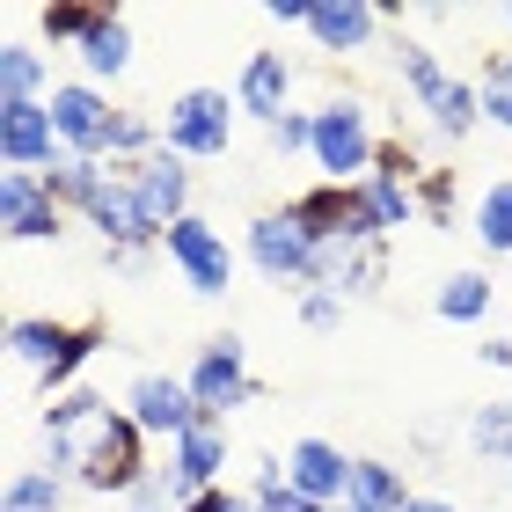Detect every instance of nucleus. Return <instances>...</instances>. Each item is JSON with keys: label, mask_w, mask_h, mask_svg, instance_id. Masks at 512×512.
Instances as JSON below:
<instances>
[{"label": "nucleus", "mask_w": 512, "mask_h": 512, "mask_svg": "<svg viewBox=\"0 0 512 512\" xmlns=\"http://www.w3.org/2000/svg\"><path fill=\"white\" fill-rule=\"evenodd\" d=\"M476 96H483V125L512 132V52H491V59H483Z\"/></svg>", "instance_id": "473e14b6"}, {"label": "nucleus", "mask_w": 512, "mask_h": 512, "mask_svg": "<svg viewBox=\"0 0 512 512\" xmlns=\"http://www.w3.org/2000/svg\"><path fill=\"white\" fill-rule=\"evenodd\" d=\"M0 161L15 176H52L74 161L59 125H52V103H0Z\"/></svg>", "instance_id": "9d476101"}, {"label": "nucleus", "mask_w": 512, "mask_h": 512, "mask_svg": "<svg viewBox=\"0 0 512 512\" xmlns=\"http://www.w3.org/2000/svg\"><path fill=\"white\" fill-rule=\"evenodd\" d=\"M366 191V205H374V220H381V235H403V227H417L425 213H417V183L410 176H388V169H374L359 183Z\"/></svg>", "instance_id": "393cba45"}, {"label": "nucleus", "mask_w": 512, "mask_h": 512, "mask_svg": "<svg viewBox=\"0 0 512 512\" xmlns=\"http://www.w3.org/2000/svg\"><path fill=\"white\" fill-rule=\"evenodd\" d=\"M410 512H461V505H447V498H410Z\"/></svg>", "instance_id": "ea45409f"}, {"label": "nucleus", "mask_w": 512, "mask_h": 512, "mask_svg": "<svg viewBox=\"0 0 512 512\" xmlns=\"http://www.w3.org/2000/svg\"><path fill=\"white\" fill-rule=\"evenodd\" d=\"M264 15L278 22V30H308V15H315V0H264Z\"/></svg>", "instance_id": "4c0bfd02"}, {"label": "nucleus", "mask_w": 512, "mask_h": 512, "mask_svg": "<svg viewBox=\"0 0 512 512\" xmlns=\"http://www.w3.org/2000/svg\"><path fill=\"white\" fill-rule=\"evenodd\" d=\"M344 308H352V300H337V293H322V286H308V293H300V330H315V337H330L337 330V322H344Z\"/></svg>", "instance_id": "c9c22d12"}, {"label": "nucleus", "mask_w": 512, "mask_h": 512, "mask_svg": "<svg viewBox=\"0 0 512 512\" xmlns=\"http://www.w3.org/2000/svg\"><path fill=\"white\" fill-rule=\"evenodd\" d=\"M476 242L491 256H512V176L483 183V198H476Z\"/></svg>", "instance_id": "c85d7f7f"}, {"label": "nucleus", "mask_w": 512, "mask_h": 512, "mask_svg": "<svg viewBox=\"0 0 512 512\" xmlns=\"http://www.w3.org/2000/svg\"><path fill=\"white\" fill-rule=\"evenodd\" d=\"M264 147H271V161H308L315 154V110H286V118L264 132Z\"/></svg>", "instance_id": "72a5a7b5"}, {"label": "nucleus", "mask_w": 512, "mask_h": 512, "mask_svg": "<svg viewBox=\"0 0 512 512\" xmlns=\"http://www.w3.org/2000/svg\"><path fill=\"white\" fill-rule=\"evenodd\" d=\"M286 213L315 235V249H330V242H388L359 183H308L300 198H286Z\"/></svg>", "instance_id": "423d86ee"}, {"label": "nucleus", "mask_w": 512, "mask_h": 512, "mask_svg": "<svg viewBox=\"0 0 512 512\" xmlns=\"http://www.w3.org/2000/svg\"><path fill=\"white\" fill-rule=\"evenodd\" d=\"M66 491L74 483L52 476V469H15L8 491H0V512H66Z\"/></svg>", "instance_id": "cd10ccee"}, {"label": "nucleus", "mask_w": 512, "mask_h": 512, "mask_svg": "<svg viewBox=\"0 0 512 512\" xmlns=\"http://www.w3.org/2000/svg\"><path fill=\"white\" fill-rule=\"evenodd\" d=\"M183 381H191L198 410H205V417H220V425H227V417H235L242 403H256V374H249V344H242V330L205 337Z\"/></svg>", "instance_id": "39448f33"}, {"label": "nucleus", "mask_w": 512, "mask_h": 512, "mask_svg": "<svg viewBox=\"0 0 512 512\" xmlns=\"http://www.w3.org/2000/svg\"><path fill=\"white\" fill-rule=\"evenodd\" d=\"M118 410L154 439V447H176V439L205 417L183 374H132V388H125V403H118Z\"/></svg>", "instance_id": "1a4fd4ad"}, {"label": "nucleus", "mask_w": 512, "mask_h": 512, "mask_svg": "<svg viewBox=\"0 0 512 512\" xmlns=\"http://www.w3.org/2000/svg\"><path fill=\"white\" fill-rule=\"evenodd\" d=\"M388 278V242H330L315 256V286L337 300H374Z\"/></svg>", "instance_id": "4468645a"}, {"label": "nucleus", "mask_w": 512, "mask_h": 512, "mask_svg": "<svg viewBox=\"0 0 512 512\" xmlns=\"http://www.w3.org/2000/svg\"><path fill=\"white\" fill-rule=\"evenodd\" d=\"M352 469H359V454H344L337 447V439H293V447H286V483H293V491L300 498H315V505H344V498H352Z\"/></svg>", "instance_id": "f8f14e48"}, {"label": "nucleus", "mask_w": 512, "mask_h": 512, "mask_svg": "<svg viewBox=\"0 0 512 512\" xmlns=\"http://www.w3.org/2000/svg\"><path fill=\"white\" fill-rule=\"evenodd\" d=\"M242 132V103L235 88H183L169 96V118H161V147L183 161H227Z\"/></svg>", "instance_id": "f03ea898"}, {"label": "nucleus", "mask_w": 512, "mask_h": 512, "mask_svg": "<svg viewBox=\"0 0 512 512\" xmlns=\"http://www.w3.org/2000/svg\"><path fill=\"white\" fill-rule=\"evenodd\" d=\"M161 256H169V271L191 286L198 300H220L227 286H235V264H242V249L220 235L205 213H191V220H176L169 235H161Z\"/></svg>", "instance_id": "20e7f679"}, {"label": "nucleus", "mask_w": 512, "mask_h": 512, "mask_svg": "<svg viewBox=\"0 0 512 512\" xmlns=\"http://www.w3.org/2000/svg\"><path fill=\"white\" fill-rule=\"evenodd\" d=\"M0 220H8V242H59L66 235V205L52 198V183L44 176H0Z\"/></svg>", "instance_id": "ddd939ff"}, {"label": "nucleus", "mask_w": 512, "mask_h": 512, "mask_svg": "<svg viewBox=\"0 0 512 512\" xmlns=\"http://www.w3.org/2000/svg\"><path fill=\"white\" fill-rule=\"evenodd\" d=\"M417 213H425V227H439V235L454 227V169H425L417 176Z\"/></svg>", "instance_id": "f704fd0d"}, {"label": "nucleus", "mask_w": 512, "mask_h": 512, "mask_svg": "<svg viewBox=\"0 0 512 512\" xmlns=\"http://www.w3.org/2000/svg\"><path fill=\"white\" fill-rule=\"evenodd\" d=\"M469 447L512 476V403H483V410L469 417Z\"/></svg>", "instance_id": "2f4dec72"}, {"label": "nucleus", "mask_w": 512, "mask_h": 512, "mask_svg": "<svg viewBox=\"0 0 512 512\" xmlns=\"http://www.w3.org/2000/svg\"><path fill=\"white\" fill-rule=\"evenodd\" d=\"M52 447H74V461H81V469H74V491H88V498H118V505H125L139 483H147V469H154V454H147L154 439L139 432L125 410H103L81 439H52Z\"/></svg>", "instance_id": "f257e3e1"}, {"label": "nucleus", "mask_w": 512, "mask_h": 512, "mask_svg": "<svg viewBox=\"0 0 512 512\" xmlns=\"http://www.w3.org/2000/svg\"><path fill=\"white\" fill-rule=\"evenodd\" d=\"M110 410V395H96V388H66V395H52V403H44V447H52V439H81L88 425H96V417Z\"/></svg>", "instance_id": "bb28decb"}, {"label": "nucleus", "mask_w": 512, "mask_h": 512, "mask_svg": "<svg viewBox=\"0 0 512 512\" xmlns=\"http://www.w3.org/2000/svg\"><path fill=\"white\" fill-rule=\"evenodd\" d=\"M425 125L447 139V147H461V139L483 125V96H476V81H447V88H439V103L425 110Z\"/></svg>", "instance_id": "a878e982"}, {"label": "nucleus", "mask_w": 512, "mask_h": 512, "mask_svg": "<svg viewBox=\"0 0 512 512\" xmlns=\"http://www.w3.org/2000/svg\"><path fill=\"white\" fill-rule=\"evenodd\" d=\"M337 512H410V483L395 461H374V454H359V469H352V498H344Z\"/></svg>", "instance_id": "b1692460"}, {"label": "nucleus", "mask_w": 512, "mask_h": 512, "mask_svg": "<svg viewBox=\"0 0 512 512\" xmlns=\"http://www.w3.org/2000/svg\"><path fill=\"white\" fill-rule=\"evenodd\" d=\"M242 256L256 271L271 278V286H293V293H308L315 286V235L300 227L293 213H256L249 220V235H242Z\"/></svg>", "instance_id": "0eeeda50"}, {"label": "nucleus", "mask_w": 512, "mask_h": 512, "mask_svg": "<svg viewBox=\"0 0 512 512\" xmlns=\"http://www.w3.org/2000/svg\"><path fill=\"white\" fill-rule=\"evenodd\" d=\"M125 183H132V198H139V213L154 220V235H169L176 220H191L198 213V176H191V161L183 154H169L161 147L154 161H139V169H125Z\"/></svg>", "instance_id": "9b49d317"}, {"label": "nucleus", "mask_w": 512, "mask_h": 512, "mask_svg": "<svg viewBox=\"0 0 512 512\" xmlns=\"http://www.w3.org/2000/svg\"><path fill=\"white\" fill-rule=\"evenodd\" d=\"M52 59H44V44L30 37H8L0 44V103H52Z\"/></svg>", "instance_id": "412c9836"}, {"label": "nucleus", "mask_w": 512, "mask_h": 512, "mask_svg": "<svg viewBox=\"0 0 512 512\" xmlns=\"http://www.w3.org/2000/svg\"><path fill=\"white\" fill-rule=\"evenodd\" d=\"M381 22L395 30V81L410 88V103H417V110H432V103H439V88H447L454 74L439 66V52H432V44L403 37V8H381Z\"/></svg>", "instance_id": "6ab92c4d"}, {"label": "nucleus", "mask_w": 512, "mask_h": 512, "mask_svg": "<svg viewBox=\"0 0 512 512\" xmlns=\"http://www.w3.org/2000/svg\"><path fill=\"white\" fill-rule=\"evenodd\" d=\"M491 300H498L491 271H483V264H469V271H447V278H439L432 315H439V322H461V330H469V322H483V315H491Z\"/></svg>", "instance_id": "5701e85b"}, {"label": "nucleus", "mask_w": 512, "mask_h": 512, "mask_svg": "<svg viewBox=\"0 0 512 512\" xmlns=\"http://www.w3.org/2000/svg\"><path fill=\"white\" fill-rule=\"evenodd\" d=\"M227 461H235V447H227V425H220V417H198V425L169 447V469L191 483V491H220V483H227Z\"/></svg>", "instance_id": "a211bd4d"}, {"label": "nucleus", "mask_w": 512, "mask_h": 512, "mask_svg": "<svg viewBox=\"0 0 512 512\" xmlns=\"http://www.w3.org/2000/svg\"><path fill=\"white\" fill-rule=\"evenodd\" d=\"M235 103H242L249 125L271 132V125L293 110V59H286V52H249L242 74H235Z\"/></svg>", "instance_id": "2eb2a0df"}, {"label": "nucleus", "mask_w": 512, "mask_h": 512, "mask_svg": "<svg viewBox=\"0 0 512 512\" xmlns=\"http://www.w3.org/2000/svg\"><path fill=\"white\" fill-rule=\"evenodd\" d=\"M52 125L74 161H110V132H118V103L96 81H59L52 88Z\"/></svg>", "instance_id": "6e6552de"}, {"label": "nucleus", "mask_w": 512, "mask_h": 512, "mask_svg": "<svg viewBox=\"0 0 512 512\" xmlns=\"http://www.w3.org/2000/svg\"><path fill=\"white\" fill-rule=\"evenodd\" d=\"M88 30H96V8H74V0H59V8H37V37H44V52H81Z\"/></svg>", "instance_id": "7c9ffc66"}, {"label": "nucleus", "mask_w": 512, "mask_h": 512, "mask_svg": "<svg viewBox=\"0 0 512 512\" xmlns=\"http://www.w3.org/2000/svg\"><path fill=\"white\" fill-rule=\"evenodd\" d=\"M388 30L374 0H315V15H308V37H315V52H330V59H352L366 52Z\"/></svg>", "instance_id": "f3484780"}, {"label": "nucleus", "mask_w": 512, "mask_h": 512, "mask_svg": "<svg viewBox=\"0 0 512 512\" xmlns=\"http://www.w3.org/2000/svg\"><path fill=\"white\" fill-rule=\"evenodd\" d=\"M74 59H81V81H96V88L125 81V66H132V22L118 8H96V30H88V44Z\"/></svg>", "instance_id": "aec40b11"}, {"label": "nucleus", "mask_w": 512, "mask_h": 512, "mask_svg": "<svg viewBox=\"0 0 512 512\" xmlns=\"http://www.w3.org/2000/svg\"><path fill=\"white\" fill-rule=\"evenodd\" d=\"M81 322H52V315H15L8 322V359L30 366V374H52V366L66 359V344H74Z\"/></svg>", "instance_id": "4be33fe9"}, {"label": "nucleus", "mask_w": 512, "mask_h": 512, "mask_svg": "<svg viewBox=\"0 0 512 512\" xmlns=\"http://www.w3.org/2000/svg\"><path fill=\"white\" fill-rule=\"evenodd\" d=\"M483 366H498V374H512V337H491V344H483Z\"/></svg>", "instance_id": "58836bf2"}, {"label": "nucleus", "mask_w": 512, "mask_h": 512, "mask_svg": "<svg viewBox=\"0 0 512 512\" xmlns=\"http://www.w3.org/2000/svg\"><path fill=\"white\" fill-rule=\"evenodd\" d=\"M154 256H161V249H103V271H110V278H139Z\"/></svg>", "instance_id": "e433bc0d"}, {"label": "nucleus", "mask_w": 512, "mask_h": 512, "mask_svg": "<svg viewBox=\"0 0 512 512\" xmlns=\"http://www.w3.org/2000/svg\"><path fill=\"white\" fill-rule=\"evenodd\" d=\"M315 169L322 183H366L374 176V161H381V125H374V110H366L359 96H330L315 110Z\"/></svg>", "instance_id": "7ed1b4c3"}, {"label": "nucleus", "mask_w": 512, "mask_h": 512, "mask_svg": "<svg viewBox=\"0 0 512 512\" xmlns=\"http://www.w3.org/2000/svg\"><path fill=\"white\" fill-rule=\"evenodd\" d=\"M44 183H52V198L66 205V213H88V205H96V191H103V183H110V161H66V169H52V176H44Z\"/></svg>", "instance_id": "c756f323"}, {"label": "nucleus", "mask_w": 512, "mask_h": 512, "mask_svg": "<svg viewBox=\"0 0 512 512\" xmlns=\"http://www.w3.org/2000/svg\"><path fill=\"white\" fill-rule=\"evenodd\" d=\"M505 30H512V8H505Z\"/></svg>", "instance_id": "a19ab883"}, {"label": "nucleus", "mask_w": 512, "mask_h": 512, "mask_svg": "<svg viewBox=\"0 0 512 512\" xmlns=\"http://www.w3.org/2000/svg\"><path fill=\"white\" fill-rule=\"evenodd\" d=\"M81 227H96L103 249H161V235H154V220L139 213V198H132L125 169H110V183L96 191V205L81 213Z\"/></svg>", "instance_id": "dca6fc26"}]
</instances>
